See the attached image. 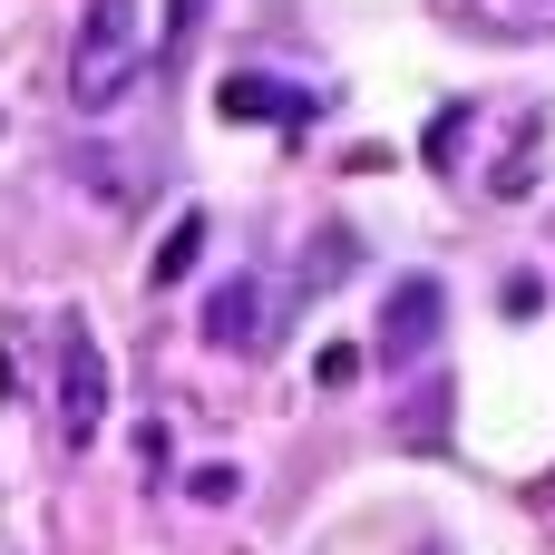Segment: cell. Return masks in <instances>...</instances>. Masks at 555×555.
I'll return each mask as SVG.
<instances>
[{
	"label": "cell",
	"instance_id": "cell-8",
	"mask_svg": "<svg viewBox=\"0 0 555 555\" xmlns=\"http://www.w3.org/2000/svg\"><path fill=\"white\" fill-rule=\"evenodd\" d=\"M312 380H322V390H351V380H361V351H351V341H332V351L312 361Z\"/></svg>",
	"mask_w": 555,
	"mask_h": 555
},
{
	"label": "cell",
	"instance_id": "cell-4",
	"mask_svg": "<svg viewBox=\"0 0 555 555\" xmlns=\"http://www.w3.org/2000/svg\"><path fill=\"white\" fill-rule=\"evenodd\" d=\"M439 322H449V283H439V273L390 283V312H380V361H390V371H410V361L439 341Z\"/></svg>",
	"mask_w": 555,
	"mask_h": 555
},
{
	"label": "cell",
	"instance_id": "cell-7",
	"mask_svg": "<svg viewBox=\"0 0 555 555\" xmlns=\"http://www.w3.org/2000/svg\"><path fill=\"white\" fill-rule=\"evenodd\" d=\"M195 254H205V215H176V224H166V244H156V263H146V273H156V283H185V263H195Z\"/></svg>",
	"mask_w": 555,
	"mask_h": 555
},
{
	"label": "cell",
	"instance_id": "cell-5",
	"mask_svg": "<svg viewBox=\"0 0 555 555\" xmlns=\"http://www.w3.org/2000/svg\"><path fill=\"white\" fill-rule=\"evenodd\" d=\"M215 107H224L234 127H254V117H273V127H302V117H312V98H302V88H283V78H254V68H234V78L215 88Z\"/></svg>",
	"mask_w": 555,
	"mask_h": 555
},
{
	"label": "cell",
	"instance_id": "cell-2",
	"mask_svg": "<svg viewBox=\"0 0 555 555\" xmlns=\"http://www.w3.org/2000/svg\"><path fill=\"white\" fill-rule=\"evenodd\" d=\"M107 429V351L88 341V322H59V439L98 449Z\"/></svg>",
	"mask_w": 555,
	"mask_h": 555
},
{
	"label": "cell",
	"instance_id": "cell-3",
	"mask_svg": "<svg viewBox=\"0 0 555 555\" xmlns=\"http://www.w3.org/2000/svg\"><path fill=\"white\" fill-rule=\"evenodd\" d=\"M273 332H283V302H263V273H234V283L205 293V341L215 351H273Z\"/></svg>",
	"mask_w": 555,
	"mask_h": 555
},
{
	"label": "cell",
	"instance_id": "cell-6",
	"mask_svg": "<svg viewBox=\"0 0 555 555\" xmlns=\"http://www.w3.org/2000/svg\"><path fill=\"white\" fill-rule=\"evenodd\" d=\"M449 10L488 39H555V0H449Z\"/></svg>",
	"mask_w": 555,
	"mask_h": 555
},
{
	"label": "cell",
	"instance_id": "cell-9",
	"mask_svg": "<svg viewBox=\"0 0 555 555\" xmlns=\"http://www.w3.org/2000/svg\"><path fill=\"white\" fill-rule=\"evenodd\" d=\"M166 29H176V49H185V39L205 29V0H166Z\"/></svg>",
	"mask_w": 555,
	"mask_h": 555
},
{
	"label": "cell",
	"instance_id": "cell-1",
	"mask_svg": "<svg viewBox=\"0 0 555 555\" xmlns=\"http://www.w3.org/2000/svg\"><path fill=\"white\" fill-rule=\"evenodd\" d=\"M137 68H146V20H137V0H88V10H78V49H68V98L98 117V107H117V98L137 88Z\"/></svg>",
	"mask_w": 555,
	"mask_h": 555
}]
</instances>
